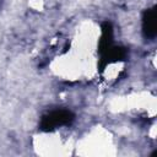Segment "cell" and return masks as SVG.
<instances>
[{
  "mask_svg": "<svg viewBox=\"0 0 157 157\" xmlns=\"http://www.w3.org/2000/svg\"><path fill=\"white\" fill-rule=\"evenodd\" d=\"M156 27H157L156 10L155 9H150L147 11H145L144 17H142V32H144V36L146 38H155L156 32H157Z\"/></svg>",
  "mask_w": 157,
  "mask_h": 157,
  "instance_id": "2",
  "label": "cell"
},
{
  "mask_svg": "<svg viewBox=\"0 0 157 157\" xmlns=\"http://www.w3.org/2000/svg\"><path fill=\"white\" fill-rule=\"evenodd\" d=\"M72 120H74V114L70 110H66V109L53 110L42 118L40 129L49 131L63 125H69Z\"/></svg>",
  "mask_w": 157,
  "mask_h": 157,
  "instance_id": "1",
  "label": "cell"
}]
</instances>
